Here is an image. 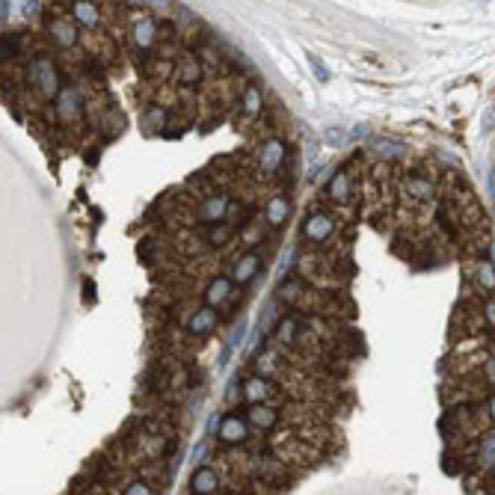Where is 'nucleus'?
Returning a JSON list of instances; mask_svg holds the SVG:
<instances>
[{
	"mask_svg": "<svg viewBox=\"0 0 495 495\" xmlns=\"http://www.w3.org/2000/svg\"><path fill=\"white\" fill-rule=\"evenodd\" d=\"M220 439L229 442V445L244 442L246 439V421H244V415H234V413L223 415L220 418Z\"/></svg>",
	"mask_w": 495,
	"mask_h": 495,
	"instance_id": "f257e3e1",
	"label": "nucleus"
},
{
	"mask_svg": "<svg viewBox=\"0 0 495 495\" xmlns=\"http://www.w3.org/2000/svg\"><path fill=\"white\" fill-rule=\"evenodd\" d=\"M190 487L196 495H211L217 487H220V477L214 469H208V465H202V469H196L193 472V480H190Z\"/></svg>",
	"mask_w": 495,
	"mask_h": 495,
	"instance_id": "f03ea898",
	"label": "nucleus"
},
{
	"mask_svg": "<svg viewBox=\"0 0 495 495\" xmlns=\"http://www.w3.org/2000/svg\"><path fill=\"white\" fill-rule=\"evenodd\" d=\"M217 327V312L211 306H205V308H199L193 318H190V332L193 335H205V332H211Z\"/></svg>",
	"mask_w": 495,
	"mask_h": 495,
	"instance_id": "7ed1b4c3",
	"label": "nucleus"
},
{
	"mask_svg": "<svg viewBox=\"0 0 495 495\" xmlns=\"http://www.w3.org/2000/svg\"><path fill=\"white\" fill-rule=\"evenodd\" d=\"M225 208H229V199H225V196H208V199L199 205V220L214 223L225 214Z\"/></svg>",
	"mask_w": 495,
	"mask_h": 495,
	"instance_id": "20e7f679",
	"label": "nucleus"
},
{
	"mask_svg": "<svg viewBox=\"0 0 495 495\" xmlns=\"http://www.w3.org/2000/svg\"><path fill=\"white\" fill-rule=\"evenodd\" d=\"M246 421L252 424V427H261V430H267V427H273V424H276V413H273L270 406L252 403V406H249V413H246Z\"/></svg>",
	"mask_w": 495,
	"mask_h": 495,
	"instance_id": "39448f33",
	"label": "nucleus"
},
{
	"mask_svg": "<svg viewBox=\"0 0 495 495\" xmlns=\"http://www.w3.org/2000/svg\"><path fill=\"white\" fill-rule=\"evenodd\" d=\"M258 267H261V258L256 256V252H246V256L240 258L237 267H234V279L237 282H249L252 276L258 273Z\"/></svg>",
	"mask_w": 495,
	"mask_h": 495,
	"instance_id": "423d86ee",
	"label": "nucleus"
},
{
	"mask_svg": "<svg viewBox=\"0 0 495 495\" xmlns=\"http://www.w3.org/2000/svg\"><path fill=\"white\" fill-rule=\"evenodd\" d=\"M330 232H332V220H330V217H323V214L308 217V223H306V237H312V240H323Z\"/></svg>",
	"mask_w": 495,
	"mask_h": 495,
	"instance_id": "0eeeda50",
	"label": "nucleus"
},
{
	"mask_svg": "<svg viewBox=\"0 0 495 495\" xmlns=\"http://www.w3.org/2000/svg\"><path fill=\"white\" fill-rule=\"evenodd\" d=\"M229 294H232V282H229V279H214V282H211V285H208L205 300H208V306H211V308H214V306H217V303H223Z\"/></svg>",
	"mask_w": 495,
	"mask_h": 495,
	"instance_id": "6e6552de",
	"label": "nucleus"
},
{
	"mask_svg": "<svg viewBox=\"0 0 495 495\" xmlns=\"http://www.w3.org/2000/svg\"><path fill=\"white\" fill-rule=\"evenodd\" d=\"M330 196L335 202H347L350 199V178L344 173H338L332 181H330Z\"/></svg>",
	"mask_w": 495,
	"mask_h": 495,
	"instance_id": "1a4fd4ad",
	"label": "nucleus"
},
{
	"mask_svg": "<svg viewBox=\"0 0 495 495\" xmlns=\"http://www.w3.org/2000/svg\"><path fill=\"white\" fill-rule=\"evenodd\" d=\"M477 460L484 469H495V433L484 436V442H480V451H477Z\"/></svg>",
	"mask_w": 495,
	"mask_h": 495,
	"instance_id": "9d476101",
	"label": "nucleus"
},
{
	"mask_svg": "<svg viewBox=\"0 0 495 495\" xmlns=\"http://www.w3.org/2000/svg\"><path fill=\"white\" fill-rule=\"evenodd\" d=\"M282 154H285V151H282V143H279V139H273V143H270V146H267V149H264V158H261V166L267 169V173H270V169H276V163L282 161Z\"/></svg>",
	"mask_w": 495,
	"mask_h": 495,
	"instance_id": "9b49d317",
	"label": "nucleus"
},
{
	"mask_svg": "<svg viewBox=\"0 0 495 495\" xmlns=\"http://www.w3.org/2000/svg\"><path fill=\"white\" fill-rule=\"evenodd\" d=\"M267 217H270L273 225H282V220L288 217V199H282V196L273 199L270 205H267Z\"/></svg>",
	"mask_w": 495,
	"mask_h": 495,
	"instance_id": "f8f14e48",
	"label": "nucleus"
},
{
	"mask_svg": "<svg viewBox=\"0 0 495 495\" xmlns=\"http://www.w3.org/2000/svg\"><path fill=\"white\" fill-rule=\"evenodd\" d=\"M51 30H56V42H60V45H72V42L77 39V30H75V27L72 24H65V21H56L54 27H51Z\"/></svg>",
	"mask_w": 495,
	"mask_h": 495,
	"instance_id": "ddd939ff",
	"label": "nucleus"
},
{
	"mask_svg": "<svg viewBox=\"0 0 495 495\" xmlns=\"http://www.w3.org/2000/svg\"><path fill=\"white\" fill-rule=\"evenodd\" d=\"M267 389H270V386H267V380H261V377L249 380V383H246V398L252 403H258L261 398H267Z\"/></svg>",
	"mask_w": 495,
	"mask_h": 495,
	"instance_id": "4468645a",
	"label": "nucleus"
},
{
	"mask_svg": "<svg viewBox=\"0 0 495 495\" xmlns=\"http://www.w3.org/2000/svg\"><path fill=\"white\" fill-rule=\"evenodd\" d=\"M154 30H158V27H154V21H139L137 24V45H151L154 42Z\"/></svg>",
	"mask_w": 495,
	"mask_h": 495,
	"instance_id": "2eb2a0df",
	"label": "nucleus"
},
{
	"mask_svg": "<svg viewBox=\"0 0 495 495\" xmlns=\"http://www.w3.org/2000/svg\"><path fill=\"white\" fill-rule=\"evenodd\" d=\"M406 187H413L415 199H430V193H433V184H430V181H424V178H409V181H406Z\"/></svg>",
	"mask_w": 495,
	"mask_h": 495,
	"instance_id": "dca6fc26",
	"label": "nucleus"
},
{
	"mask_svg": "<svg viewBox=\"0 0 495 495\" xmlns=\"http://www.w3.org/2000/svg\"><path fill=\"white\" fill-rule=\"evenodd\" d=\"M477 279L484 282L487 291H495V270H492L489 261H480V264H477Z\"/></svg>",
	"mask_w": 495,
	"mask_h": 495,
	"instance_id": "f3484780",
	"label": "nucleus"
},
{
	"mask_svg": "<svg viewBox=\"0 0 495 495\" xmlns=\"http://www.w3.org/2000/svg\"><path fill=\"white\" fill-rule=\"evenodd\" d=\"M75 18L83 21V24H95V21H98V12H95V6H89V4H77V6H75Z\"/></svg>",
	"mask_w": 495,
	"mask_h": 495,
	"instance_id": "a211bd4d",
	"label": "nucleus"
},
{
	"mask_svg": "<svg viewBox=\"0 0 495 495\" xmlns=\"http://www.w3.org/2000/svg\"><path fill=\"white\" fill-rule=\"evenodd\" d=\"M125 495H158V492H154V489L146 484V480H134V484L125 489Z\"/></svg>",
	"mask_w": 495,
	"mask_h": 495,
	"instance_id": "6ab92c4d",
	"label": "nucleus"
},
{
	"mask_svg": "<svg viewBox=\"0 0 495 495\" xmlns=\"http://www.w3.org/2000/svg\"><path fill=\"white\" fill-rule=\"evenodd\" d=\"M480 128H484L487 134L495 131V107H489V110L484 113V116H480Z\"/></svg>",
	"mask_w": 495,
	"mask_h": 495,
	"instance_id": "aec40b11",
	"label": "nucleus"
},
{
	"mask_svg": "<svg viewBox=\"0 0 495 495\" xmlns=\"http://www.w3.org/2000/svg\"><path fill=\"white\" fill-rule=\"evenodd\" d=\"M193 77H199V65H196L193 60H187V63H184V75H181V80H193Z\"/></svg>",
	"mask_w": 495,
	"mask_h": 495,
	"instance_id": "412c9836",
	"label": "nucleus"
},
{
	"mask_svg": "<svg viewBox=\"0 0 495 495\" xmlns=\"http://www.w3.org/2000/svg\"><path fill=\"white\" fill-rule=\"evenodd\" d=\"M484 371H487V380H489V383L495 386V356H492V359L484 365Z\"/></svg>",
	"mask_w": 495,
	"mask_h": 495,
	"instance_id": "4be33fe9",
	"label": "nucleus"
},
{
	"mask_svg": "<svg viewBox=\"0 0 495 495\" xmlns=\"http://www.w3.org/2000/svg\"><path fill=\"white\" fill-rule=\"evenodd\" d=\"M484 315H487L489 323H495V300H489V303L484 306Z\"/></svg>",
	"mask_w": 495,
	"mask_h": 495,
	"instance_id": "5701e85b",
	"label": "nucleus"
},
{
	"mask_svg": "<svg viewBox=\"0 0 495 495\" xmlns=\"http://www.w3.org/2000/svg\"><path fill=\"white\" fill-rule=\"evenodd\" d=\"M487 413H489V421H495V391H492V398L487 403Z\"/></svg>",
	"mask_w": 495,
	"mask_h": 495,
	"instance_id": "b1692460",
	"label": "nucleus"
},
{
	"mask_svg": "<svg viewBox=\"0 0 495 495\" xmlns=\"http://www.w3.org/2000/svg\"><path fill=\"white\" fill-rule=\"evenodd\" d=\"M330 143H344V134H342V131H338V134L330 131Z\"/></svg>",
	"mask_w": 495,
	"mask_h": 495,
	"instance_id": "393cba45",
	"label": "nucleus"
}]
</instances>
